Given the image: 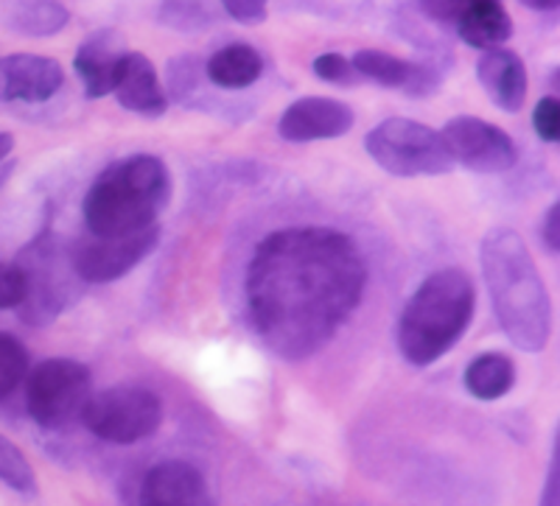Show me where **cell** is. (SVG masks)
Returning <instances> with one entry per match:
<instances>
[{
	"label": "cell",
	"mask_w": 560,
	"mask_h": 506,
	"mask_svg": "<svg viewBox=\"0 0 560 506\" xmlns=\"http://www.w3.org/2000/svg\"><path fill=\"white\" fill-rule=\"evenodd\" d=\"M368 263L357 240L328 227H289L258 244L247 269L255 333L280 358L319 353L362 303Z\"/></svg>",
	"instance_id": "cell-1"
},
{
	"label": "cell",
	"mask_w": 560,
	"mask_h": 506,
	"mask_svg": "<svg viewBox=\"0 0 560 506\" xmlns=\"http://www.w3.org/2000/svg\"><path fill=\"white\" fill-rule=\"evenodd\" d=\"M482 274L510 342L524 353H541L552 330V303L516 230L497 227L485 235Z\"/></svg>",
	"instance_id": "cell-2"
},
{
	"label": "cell",
	"mask_w": 560,
	"mask_h": 506,
	"mask_svg": "<svg viewBox=\"0 0 560 506\" xmlns=\"http://www.w3.org/2000/svg\"><path fill=\"white\" fill-rule=\"evenodd\" d=\"M172 199V174L154 154L109 165L84 197V224L93 238H127L158 224Z\"/></svg>",
	"instance_id": "cell-3"
},
{
	"label": "cell",
	"mask_w": 560,
	"mask_h": 506,
	"mask_svg": "<svg viewBox=\"0 0 560 506\" xmlns=\"http://www.w3.org/2000/svg\"><path fill=\"white\" fill-rule=\"evenodd\" d=\"M477 292L463 269H440L420 283L398 319V350L415 367H429L463 339Z\"/></svg>",
	"instance_id": "cell-4"
},
{
	"label": "cell",
	"mask_w": 560,
	"mask_h": 506,
	"mask_svg": "<svg viewBox=\"0 0 560 506\" xmlns=\"http://www.w3.org/2000/svg\"><path fill=\"white\" fill-rule=\"evenodd\" d=\"M368 152L395 177H434L454 168L443 134L409 118H389L378 123L368 134Z\"/></svg>",
	"instance_id": "cell-5"
},
{
	"label": "cell",
	"mask_w": 560,
	"mask_h": 506,
	"mask_svg": "<svg viewBox=\"0 0 560 506\" xmlns=\"http://www.w3.org/2000/svg\"><path fill=\"white\" fill-rule=\"evenodd\" d=\"M90 434L104 443L132 445L152 437L163 423V400L143 387H113L90 395L82 412Z\"/></svg>",
	"instance_id": "cell-6"
},
{
	"label": "cell",
	"mask_w": 560,
	"mask_h": 506,
	"mask_svg": "<svg viewBox=\"0 0 560 506\" xmlns=\"http://www.w3.org/2000/svg\"><path fill=\"white\" fill-rule=\"evenodd\" d=\"M90 369L73 358L43 361L26 384V403L34 423L48 431L68 428L82 417L90 400Z\"/></svg>",
	"instance_id": "cell-7"
},
{
	"label": "cell",
	"mask_w": 560,
	"mask_h": 506,
	"mask_svg": "<svg viewBox=\"0 0 560 506\" xmlns=\"http://www.w3.org/2000/svg\"><path fill=\"white\" fill-rule=\"evenodd\" d=\"M443 143L454 163L477 174H504L518 163V149L504 129L482 118L459 115L443 127Z\"/></svg>",
	"instance_id": "cell-8"
},
{
	"label": "cell",
	"mask_w": 560,
	"mask_h": 506,
	"mask_svg": "<svg viewBox=\"0 0 560 506\" xmlns=\"http://www.w3.org/2000/svg\"><path fill=\"white\" fill-rule=\"evenodd\" d=\"M160 227L140 230V233L127 235V238H84L79 240L70 263L73 272L88 283H113L132 272L140 260L149 258L152 249L158 247Z\"/></svg>",
	"instance_id": "cell-9"
},
{
	"label": "cell",
	"mask_w": 560,
	"mask_h": 506,
	"mask_svg": "<svg viewBox=\"0 0 560 506\" xmlns=\"http://www.w3.org/2000/svg\"><path fill=\"white\" fill-rule=\"evenodd\" d=\"M353 127V109L337 98H300L283 113L278 129L289 143H312V140L342 138Z\"/></svg>",
	"instance_id": "cell-10"
},
{
	"label": "cell",
	"mask_w": 560,
	"mask_h": 506,
	"mask_svg": "<svg viewBox=\"0 0 560 506\" xmlns=\"http://www.w3.org/2000/svg\"><path fill=\"white\" fill-rule=\"evenodd\" d=\"M65 82L57 59L14 54L0 59V102H48Z\"/></svg>",
	"instance_id": "cell-11"
},
{
	"label": "cell",
	"mask_w": 560,
	"mask_h": 506,
	"mask_svg": "<svg viewBox=\"0 0 560 506\" xmlns=\"http://www.w3.org/2000/svg\"><path fill=\"white\" fill-rule=\"evenodd\" d=\"M357 77L370 79V82L382 84V87L401 90V93L415 95V98H427L440 90L443 77L438 73V68L432 64H415L404 62V59L393 57L387 51H373V48H364L357 57L350 59Z\"/></svg>",
	"instance_id": "cell-12"
},
{
	"label": "cell",
	"mask_w": 560,
	"mask_h": 506,
	"mask_svg": "<svg viewBox=\"0 0 560 506\" xmlns=\"http://www.w3.org/2000/svg\"><path fill=\"white\" fill-rule=\"evenodd\" d=\"M140 506H213V498L202 473L174 459L149 470L140 487Z\"/></svg>",
	"instance_id": "cell-13"
},
{
	"label": "cell",
	"mask_w": 560,
	"mask_h": 506,
	"mask_svg": "<svg viewBox=\"0 0 560 506\" xmlns=\"http://www.w3.org/2000/svg\"><path fill=\"white\" fill-rule=\"evenodd\" d=\"M127 43L118 32H96L82 43L77 54V73L90 98H104L113 93L118 70L127 57Z\"/></svg>",
	"instance_id": "cell-14"
},
{
	"label": "cell",
	"mask_w": 560,
	"mask_h": 506,
	"mask_svg": "<svg viewBox=\"0 0 560 506\" xmlns=\"http://www.w3.org/2000/svg\"><path fill=\"white\" fill-rule=\"evenodd\" d=\"M113 93L124 109H129L135 115H143V118H160L168 107L163 84L158 79V70L138 51H129L124 57Z\"/></svg>",
	"instance_id": "cell-15"
},
{
	"label": "cell",
	"mask_w": 560,
	"mask_h": 506,
	"mask_svg": "<svg viewBox=\"0 0 560 506\" xmlns=\"http://www.w3.org/2000/svg\"><path fill=\"white\" fill-rule=\"evenodd\" d=\"M479 84L485 87L488 98L504 113H518L527 98V70H524L522 57L508 48L485 51L477 64Z\"/></svg>",
	"instance_id": "cell-16"
},
{
	"label": "cell",
	"mask_w": 560,
	"mask_h": 506,
	"mask_svg": "<svg viewBox=\"0 0 560 506\" xmlns=\"http://www.w3.org/2000/svg\"><path fill=\"white\" fill-rule=\"evenodd\" d=\"M459 39L479 51H497L513 34V20L508 9L497 0H477V3H465V9L457 17Z\"/></svg>",
	"instance_id": "cell-17"
},
{
	"label": "cell",
	"mask_w": 560,
	"mask_h": 506,
	"mask_svg": "<svg viewBox=\"0 0 560 506\" xmlns=\"http://www.w3.org/2000/svg\"><path fill=\"white\" fill-rule=\"evenodd\" d=\"M0 14L14 34L26 37H51L62 32L70 20L68 9L54 0H14L0 9Z\"/></svg>",
	"instance_id": "cell-18"
},
{
	"label": "cell",
	"mask_w": 560,
	"mask_h": 506,
	"mask_svg": "<svg viewBox=\"0 0 560 506\" xmlns=\"http://www.w3.org/2000/svg\"><path fill=\"white\" fill-rule=\"evenodd\" d=\"M208 79L222 90H242L264 73L261 54L244 43H233L208 59Z\"/></svg>",
	"instance_id": "cell-19"
},
{
	"label": "cell",
	"mask_w": 560,
	"mask_h": 506,
	"mask_svg": "<svg viewBox=\"0 0 560 506\" xmlns=\"http://www.w3.org/2000/svg\"><path fill=\"white\" fill-rule=\"evenodd\" d=\"M516 384V367L502 353H485L465 369V389L477 400H499Z\"/></svg>",
	"instance_id": "cell-20"
},
{
	"label": "cell",
	"mask_w": 560,
	"mask_h": 506,
	"mask_svg": "<svg viewBox=\"0 0 560 506\" xmlns=\"http://www.w3.org/2000/svg\"><path fill=\"white\" fill-rule=\"evenodd\" d=\"M0 481L18 490V493H34L37 490L32 464L23 456V450L7 437H0Z\"/></svg>",
	"instance_id": "cell-21"
},
{
	"label": "cell",
	"mask_w": 560,
	"mask_h": 506,
	"mask_svg": "<svg viewBox=\"0 0 560 506\" xmlns=\"http://www.w3.org/2000/svg\"><path fill=\"white\" fill-rule=\"evenodd\" d=\"M28 353L26 348L9 333H0V400L9 398L26 378Z\"/></svg>",
	"instance_id": "cell-22"
},
{
	"label": "cell",
	"mask_w": 560,
	"mask_h": 506,
	"mask_svg": "<svg viewBox=\"0 0 560 506\" xmlns=\"http://www.w3.org/2000/svg\"><path fill=\"white\" fill-rule=\"evenodd\" d=\"M28 299V274L20 263L0 260V310L23 308Z\"/></svg>",
	"instance_id": "cell-23"
},
{
	"label": "cell",
	"mask_w": 560,
	"mask_h": 506,
	"mask_svg": "<svg viewBox=\"0 0 560 506\" xmlns=\"http://www.w3.org/2000/svg\"><path fill=\"white\" fill-rule=\"evenodd\" d=\"M158 14L166 26L179 28V32H199L210 26V9L199 3H166L158 9Z\"/></svg>",
	"instance_id": "cell-24"
},
{
	"label": "cell",
	"mask_w": 560,
	"mask_h": 506,
	"mask_svg": "<svg viewBox=\"0 0 560 506\" xmlns=\"http://www.w3.org/2000/svg\"><path fill=\"white\" fill-rule=\"evenodd\" d=\"M312 68L328 84H353L359 79L350 59H345L342 54H323V57L314 59Z\"/></svg>",
	"instance_id": "cell-25"
},
{
	"label": "cell",
	"mask_w": 560,
	"mask_h": 506,
	"mask_svg": "<svg viewBox=\"0 0 560 506\" xmlns=\"http://www.w3.org/2000/svg\"><path fill=\"white\" fill-rule=\"evenodd\" d=\"M533 127L538 132V138L547 140V143H555L560 138V104L558 98L547 95L538 102L533 113Z\"/></svg>",
	"instance_id": "cell-26"
},
{
	"label": "cell",
	"mask_w": 560,
	"mask_h": 506,
	"mask_svg": "<svg viewBox=\"0 0 560 506\" xmlns=\"http://www.w3.org/2000/svg\"><path fill=\"white\" fill-rule=\"evenodd\" d=\"M222 9L238 23H261L267 17V7L261 0H224Z\"/></svg>",
	"instance_id": "cell-27"
},
{
	"label": "cell",
	"mask_w": 560,
	"mask_h": 506,
	"mask_svg": "<svg viewBox=\"0 0 560 506\" xmlns=\"http://www.w3.org/2000/svg\"><path fill=\"white\" fill-rule=\"evenodd\" d=\"M418 9L427 14V17H432L434 23H457L465 3H459V0H423Z\"/></svg>",
	"instance_id": "cell-28"
},
{
	"label": "cell",
	"mask_w": 560,
	"mask_h": 506,
	"mask_svg": "<svg viewBox=\"0 0 560 506\" xmlns=\"http://www.w3.org/2000/svg\"><path fill=\"white\" fill-rule=\"evenodd\" d=\"M544 240H547L549 252H558L560 249V208L552 204L547 210V219H544Z\"/></svg>",
	"instance_id": "cell-29"
},
{
	"label": "cell",
	"mask_w": 560,
	"mask_h": 506,
	"mask_svg": "<svg viewBox=\"0 0 560 506\" xmlns=\"http://www.w3.org/2000/svg\"><path fill=\"white\" fill-rule=\"evenodd\" d=\"M538 506H560V487H558V454H552V462H549V475L547 487H544L541 501Z\"/></svg>",
	"instance_id": "cell-30"
},
{
	"label": "cell",
	"mask_w": 560,
	"mask_h": 506,
	"mask_svg": "<svg viewBox=\"0 0 560 506\" xmlns=\"http://www.w3.org/2000/svg\"><path fill=\"white\" fill-rule=\"evenodd\" d=\"M524 7L538 9V12H555L560 3H558V0H524Z\"/></svg>",
	"instance_id": "cell-31"
},
{
	"label": "cell",
	"mask_w": 560,
	"mask_h": 506,
	"mask_svg": "<svg viewBox=\"0 0 560 506\" xmlns=\"http://www.w3.org/2000/svg\"><path fill=\"white\" fill-rule=\"evenodd\" d=\"M14 149V138L9 132H0V163L9 157V152Z\"/></svg>",
	"instance_id": "cell-32"
}]
</instances>
